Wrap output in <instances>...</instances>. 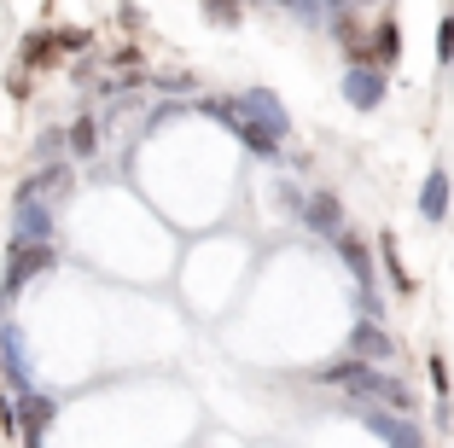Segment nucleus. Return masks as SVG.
<instances>
[{"mask_svg": "<svg viewBox=\"0 0 454 448\" xmlns=\"http://www.w3.org/2000/svg\"><path fill=\"white\" fill-rule=\"evenodd\" d=\"M297 210H303V227H309V233H321V239H333L338 227H344V198L326 193V186H321V193H309Z\"/></svg>", "mask_w": 454, "mask_h": 448, "instance_id": "nucleus-8", "label": "nucleus"}, {"mask_svg": "<svg viewBox=\"0 0 454 448\" xmlns=\"http://www.w3.org/2000/svg\"><path fill=\"white\" fill-rule=\"evenodd\" d=\"M379 256H385V274H390V286L402 291V297H414V279H408V268H402V256H396V239H379Z\"/></svg>", "mask_w": 454, "mask_h": 448, "instance_id": "nucleus-16", "label": "nucleus"}, {"mask_svg": "<svg viewBox=\"0 0 454 448\" xmlns=\"http://www.w3.org/2000/svg\"><path fill=\"white\" fill-rule=\"evenodd\" d=\"M53 53H59V41L41 35V29H29L24 47H18V65H24V70H41V65H53Z\"/></svg>", "mask_w": 454, "mask_h": 448, "instance_id": "nucleus-15", "label": "nucleus"}, {"mask_svg": "<svg viewBox=\"0 0 454 448\" xmlns=\"http://www.w3.org/2000/svg\"><path fill=\"white\" fill-rule=\"evenodd\" d=\"M239 111L245 117H256L262 129H274L286 140L292 134V117H286V106H280V93H268V88H251V93H239Z\"/></svg>", "mask_w": 454, "mask_h": 448, "instance_id": "nucleus-9", "label": "nucleus"}, {"mask_svg": "<svg viewBox=\"0 0 454 448\" xmlns=\"http://www.w3.org/2000/svg\"><path fill=\"white\" fill-rule=\"evenodd\" d=\"M59 145H65V134H59V129H47V134L35 140V158H41V163H53V158H59Z\"/></svg>", "mask_w": 454, "mask_h": 448, "instance_id": "nucleus-19", "label": "nucleus"}, {"mask_svg": "<svg viewBox=\"0 0 454 448\" xmlns=\"http://www.w3.org/2000/svg\"><path fill=\"white\" fill-rule=\"evenodd\" d=\"M426 367H431V384H437V396L449 402V361H442V356H431Z\"/></svg>", "mask_w": 454, "mask_h": 448, "instance_id": "nucleus-21", "label": "nucleus"}, {"mask_svg": "<svg viewBox=\"0 0 454 448\" xmlns=\"http://www.w3.org/2000/svg\"><path fill=\"white\" fill-rule=\"evenodd\" d=\"M53 41L65 53H82V47H88V29H53Z\"/></svg>", "mask_w": 454, "mask_h": 448, "instance_id": "nucleus-20", "label": "nucleus"}, {"mask_svg": "<svg viewBox=\"0 0 454 448\" xmlns=\"http://www.w3.org/2000/svg\"><path fill=\"white\" fill-rule=\"evenodd\" d=\"M356 413H361V425L390 448H419L426 443V436H419V420H408V413H390V408H379V402H356Z\"/></svg>", "mask_w": 454, "mask_h": 448, "instance_id": "nucleus-3", "label": "nucleus"}, {"mask_svg": "<svg viewBox=\"0 0 454 448\" xmlns=\"http://www.w3.org/2000/svg\"><path fill=\"white\" fill-rule=\"evenodd\" d=\"M204 6V18H210V24H222V29H233L245 18V0H199Z\"/></svg>", "mask_w": 454, "mask_h": 448, "instance_id": "nucleus-17", "label": "nucleus"}, {"mask_svg": "<svg viewBox=\"0 0 454 448\" xmlns=\"http://www.w3.org/2000/svg\"><path fill=\"white\" fill-rule=\"evenodd\" d=\"M437 59H442V65H454V12L437 24Z\"/></svg>", "mask_w": 454, "mask_h": 448, "instance_id": "nucleus-18", "label": "nucleus"}, {"mask_svg": "<svg viewBox=\"0 0 454 448\" xmlns=\"http://www.w3.org/2000/svg\"><path fill=\"white\" fill-rule=\"evenodd\" d=\"M0 361H6V379H12V390H35L29 384V361H24V332L12 326V320H0Z\"/></svg>", "mask_w": 454, "mask_h": 448, "instance_id": "nucleus-11", "label": "nucleus"}, {"mask_svg": "<svg viewBox=\"0 0 454 448\" xmlns=\"http://www.w3.org/2000/svg\"><path fill=\"white\" fill-rule=\"evenodd\" d=\"M227 129H233V134H239V140H245V152H251V158H262V163H280L286 158V152H280V134H274V129H262V122H256V117H245V111H239V117H233V122H227Z\"/></svg>", "mask_w": 454, "mask_h": 448, "instance_id": "nucleus-10", "label": "nucleus"}, {"mask_svg": "<svg viewBox=\"0 0 454 448\" xmlns=\"http://www.w3.org/2000/svg\"><path fill=\"white\" fill-rule=\"evenodd\" d=\"M12 239L53 245V210H47L41 198H12Z\"/></svg>", "mask_w": 454, "mask_h": 448, "instance_id": "nucleus-6", "label": "nucleus"}, {"mask_svg": "<svg viewBox=\"0 0 454 448\" xmlns=\"http://www.w3.org/2000/svg\"><path fill=\"white\" fill-rule=\"evenodd\" d=\"M65 145H70V158L88 163V158L99 152V122H94V117H76V122L65 129Z\"/></svg>", "mask_w": 454, "mask_h": 448, "instance_id": "nucleus-14", "label": "nucleus"}, {"mask_svg": "<svg viewBox=\"0 0 454 448\" xmlns=\"http://www.w3.org/2000/svg\"><path fill=\"white\" fill-rule=\"evenodd\" d=\"M53 263H59L53 245H29V239H12V245H6V274H0V309L18 303V291H24L29 279H41Z\"/></svg>", "mask_w": 454, "mask_h": 448, "instance_id": "nucleus-1", "label": "nucleus"}, {"mask_svg": "<svg viewBox=\"0 0 454 448\" xmlns=\"http://www.w3.org/2000/svg\"><path fill=\"white\" fill-rule=\"evenodd\" d=\"M419 216L426 222H449V169H431L419 186Z\"/></svg>", "mask_w": 454, "mask_h": 448, "instance_id": "nucleus-13", "label": "nucleus"}, {"mask_svg": "<svg viewBox=\"0 0 454 448\" xmlns=\"http://www.w3.org/2000/svg\"><path fill=\"white\" fill-rule=\"evenodd\" d=\"M344 356H356V361H390V356H396V338H390L379 320L361 315L356 332H349V343H344Z\"/></svg>", "mask_w": 454, "mask_h": 448, "instance_id": "nucleus-7", "label": "nucleus"}, {"mask_svg": "<svg viewBox=\"0 0 454 448\" xmlns=\"http://www.w3.org/2000/svg\"><path fill=\"white\" fill-rule=\"evenodd\" d=\"M338 88H344V99L356 111H379V106H385V93H390V70L385 65H349Z\"/></svg>", "mask_w": 454, "mask_h": 448, "instance_id": "nucleus-4", "label": "nucleus"}, {"mask_svg": "<svg viewBox=\"0 0 454 448\" xmlns=\"http://www.w3.org/2000/svg\"><path fill=\"white\" fill-rule=\"evenodd\" d=\"M59 420V402L53 396H41V390H24L18 396V436H24V448H41V436L53 431Z\"/></svg>", "mask_w": 454, "mask_h": 448, "instance_id": "nucleus-5", "label": "nucleus"}, {"mask_svg": "<svg viewBox=\"0 0 454 448\" xmlns=\"http://www.w3.org/2000/svg\"><path fill=\"white\" fill-rule=\"evenodd\" d=\"M367 53H373V65H396L402 59V29H396V18H379L373 29H367Z\"/></svg>", "mask_w": 454, "mask_h": 448, "instance_id": "nucleus-12", "label": "nucleus"}, {"mask_svg": "<svg viewBox=\"0 0 454 448\" xmlns=\"http://www.w3.org/2000/svg\"><path fill=\"white\" fill-rule=\"evenodd\" d=\"M117 24L122 29H140V6H129V0H122V6H117Z\"/></svg>", "mask_w": 454, "mask_h": 448, "instance_id": "nucleus-22", "label": "nucleus"}, {"mask_svg": "<svg viewBox=\"0 0 454 448\" xmlns=\"http://www.w3.org/2000/svg\"><path fill=\"white\" fill-rule=\"evenodd\" d=\"M333 251H338V263L349 268L356 291H379V256H373V245H367V233L338 227V233H333Z\"/></svg>", "mask_w": 454, "mask_h": 448, "instance_id": "nucleus-2", "label": "nucleus"}]
</instances>
